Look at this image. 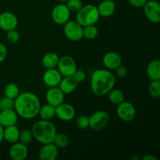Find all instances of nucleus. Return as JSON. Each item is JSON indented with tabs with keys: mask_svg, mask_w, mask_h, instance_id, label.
Returning a JSON list of instances; mask_svg holds the SVG:
<instances>
[{
	"mask_svg": "<svg viewBox=\"0 0 160 160\" xmlns=\"http://www.w3.org/2000/svg\"><path fill=\"white\" fill-rule=\"evenodd\" d=\"M6 39L10 43H17L20 40V34L16 29L11 30L6 33Z\"/></svg>",
	"mask_w": 160,
	"mask_h": 160,
	"instance_id": "72a5a7b5",
	"label": "nucleus"
},
{
	"mask_svg": "<svg viewBox=\"0 0 160 160\" xmlns=\"http://www.w3.org/2000/svg\"><path fill=\"white\" fill-rule=\"evenodd\" d=\"M56 109V117L62 121H70L76 116V110L72 105L62 102L59 105Z\"/></svg>",
	"mask_w": 160,
	"mask_h": 160,
	"instance_id": "f8f14e48",
	"label": "nucleus"
},
{
	"mask_svg": "<svg viewBox=\"0 0 160 160\" xmlns=\"http://www.w3.org/2000/svg\"><path fill=\"white\" fill-rule=\"evenodd\" d=\"M72 77H73V79L77 81V83L79 84V83H82L83 81L85 80L86 74L85 72H84V70H78V69H77V70L75 71V73H73V75Z\"/></svg>",
	"mask_w": 160,
	"mask_h": 160,
	"instance_id": "f704fd0d",
	"label": "nucleus"
},
{
	"mask_svg": "<svg viewBox=\"0 0 160 160\" xmlns=\"http://www.w3.org/2000/svg\"><path fill=\"white\" fill-rule=\"evenodd\" d=\"M97 9L100 17L107 18L113 15L117 9V5L112 0H103L97 6Z\"/></svg>",
	"mask_w": 160,
	"mask_h": 160,
	"instance_id": "6ab92c4d",
	"label": "nucleus"
},
{
	"mask_svg": "<svg viewBox=\"0 0 160 160\" xmlns=\"http://www.w3.org/2000/svg\"><path fill=\"white\" fill-rule=\"evenodd\" d=\"M18 26V19L12 12L5 11L0 13V30L7 31L17 29Z\"/></svg>",
	"mask_w": 160,
	"mask_h": 160,
	"instance_id": "9b49d317",
	"label": "nucleus"
},
{
	"mask_svg": "<svg viewBox=\"0 0 160 160\" xmlns=\"http://www.w3.org/2000/svg\"><path fill=\"white\" fill-rule=\"evenodd\" d=\"M70 15L71 12L64 2L55 6L51 12L52 20L57 25L65 24L68 20H70Z\"/></svg>",
	"mask_w": 160,
	"mask_h": 160,
	"instance_id": "0eeeda50",
	"label": "nucleus"
},
{
	"mask_svg": "<svg viewBox=\"0 0 160 160\" xmlns=\"http://www.w3.org/2000/svg\"><path fill=\"white\" fill-rule=\"evenodd\" d=\"M34 139L42 145L53 142L57 131L54 123L50 120H42L35 122L31 128Z\"/></svg>",
	"mask_w": 160,
	"mask_h": 160,
	"instance_id": "7ed1b4c3",
	"label": "nucleus"
},
{
	"mask_svg": "<svg viewBox=\"0 0 160 160\" xmlns=\"http://www.w3.org/2000/svg\"><path fill=\"white\" fill-rule=\"evenodd\" d=\"M5 96L12 99H15L20 94V88L15 83L10 82L6 85L4 88Z\"/></svg>",
	"mask_w": 160,
	"mask_h": 160,
	"instance_id": "a878e982",
	"label": "nucleus"
},
{
	"mask_svg": "<svg viewBox=\"0 0 160 160\" xmlns=\"http://www.w3.org/2000/svg\"><path fill=\"white\" fill-rule=\"evenodd\" d=\"M56 69L62 77H71L77 70V62L70 56H63L59 57Z\"/></svg>",
	"mask_w": 160,
	"mask_h": 160,
	"instance_id": "6e6552de",
	"label": "nucleus"
},
{
	"mask_svg": "<svg viewBox=\"0 0 160 160\" xmlns=\"http://www.w3.org/2000/svg\"><path fill=\"white\" fill-rule=\"evenodd\" d=\"M59 155V148L52 143L42 145L38 152V158L40 160H56Z\"/></svg>",
	"mask_w": 160,
	"mask_h": 160,
	"instance_id": "dca6fc26",
	"label": "nucleus"
},
{
	"mask_svg": "<svg viewBox=\"0 0 160 160\" xmlns=\"http://www.w3.org/2000/svg\"><path fill=\"white\" fill-rule=\"evenodd\" d=\"M64 99H65V95L59 87L49 88L45 94V100L47 103L52 105L54 107H56L64 102Z\"/></svg>",
	"mask_w": 160,
	"mask_h": 160,
	"instance_id": "ddd939ff",
	"label": "nucleus"
},
{
	"mask_svg": "<svg viewBox=\"0 0 160 160\" xmlns=\"http://www.w3.org/2000/svg\"><path fill=\"white\" fill-rule=\"evenodd\" d=\"M98 28L93 25H88L83 28V36L88 40H93L98 36Z\"/></svg>",
	"mask_w": 160,
	"mask_h": 160,
	"instance_id": "cd10ccee",
	"label": "nucleus"
},
{
	"mask_svg": "<svg viewBox=\"0 0 160 160\" xmlns=\"http://www.w3.org/2000/svg\"><path fill=\"white\" fill-rule=\"evenodd\" d=\"M66 5L71 12H78L84 6L81 0H68Z\"/></svg>",
	"mask_w": 160,
	"mask_h": 160,
	"instance_id": "2f4dec72",
	"label": "nucleus"
},
{
	"mask_svg": "<svg viewBox=\"0 0 160 160\" xmlns=\"http://www.w3.org/2000/svg\"><path fill=\"white\" fill-rule=\"evenodd\" d=\"M28 153L29 151L27 145L20 142L12 144L9 151V156L12 160L26 159L28 156Z\"/></svg>",
	"mask_w": 160,
	"mask_h": 160,
	"instance_id": "4468645a",
	"label": "nucleus"
},
{
	"mask_svg": "<svg viewBox=\"0 0 160 160\" xmlns=\"http://www.w3.org/2000/svg\"><path fill=\"white\" fill-rule=\"evenodd\" d=\"M117 78L107 69H98L91 75V89L92 93L98 97L107 95L115 86Z\"/></svg>",
	"mask_w": 160,
	"mask_h": 160,
	"instance_id": "f03ea898",
	"label": "nucleus"
},
{
	"mask_svg": "<svg viewBox=\"0 0 160 160\" xmlns=\"http://www.w3.org/2000/svg\"><path fill=\"white\" fill-rule=\"evenodd\" d=\"M33 139H34V136H33L31 130H23V131L20 132L19 142H21V143L28 145V144H30L32 142Z\"/></svg>",
	"mask_w": 160,
	"mask_h": 160,
	"instance_id": "c756f323",
	"label": "nucleus"
},
{
	"mask_svg": "<svg viewBox=\"0 0 160 160\" xmlns=\"http://www.w3.org/2000/svg\"><path fill=\"white\" fill-rule=\"evenodd\" d=\"M99 18L100 15L97 6L92 4L83 6L76 15V21L83 27L95 24Z\"/></svg>",
	"mask_w": 160,
	"mask_h": 160,
	"instance_id": "20e7f679",
	"label": "nucleus"
},
{
	"mask_svg": "<svg viewBox=\"0 0 160 160\" xmlns=\"http://www.w3.org/2000/svg\"><path fill=\"white\" fill-rule=\"evenodd\" d=\"M59 1H60L61 2H67L68 0H59Z\"/></svg>",
	"mask_w": 160,
	"mask_h": 160,
	"instance_id": "a19ab883",
	"label": "nucleus"
},
{
	"mask_svg": "<svg viewBox=\"0 0 160 160\" xmlns=\"http://www.w3.org/2000/svg\"><path fill=\"white\" fill-rule=\"evenodd\" d=\"M116 71V76H117L120 78H125L128 74V70L127 69L126 67L123 66L121 64L120 66H119L117 69L115 70Z\"/></svg>",
	"mask_w": 160,
	"mask_h": 160,
	"instance_id": "c9c22d12",
	"label": "nucleus"
},
{
	"mask_svg": "<svg viewBox=\"0 0 160 160\" xmlns=\"http://www.w3.org/2000/svg\"><path fill=\"white\" fill-rule=\"evenodd\" d=\"M117 115L122 121H132L136 117V109L132 103L124 100L117 105Z\"/></svg>",
	"mask_w": 160,
	"mask_h": 160,
	"instance_id": "1a4fd4ad",
	"label": "nucleus"
},
{
	"mask_svg": "<svg viewBox=\"0 0 160 160\" xmlns=\"http://www.w3.org/2000/svg\"><path fill=\"white\" fill-rule=\"evenodd\" d=\"M148 93L153 98H158L160 96V80L152 81L148 86Z\"/></svg>",
	"mask_w": 160,
	"mask_h": 160,
	"instance_id": "c85d7f7f",
	"label": "nucleus"
},
{
	"mask_svg": "<svg viewBox=\"0 0 160 160\" xmlns=\"http://www.w3.org/2000/svg\"><path fill=\"white\" fill-rule=\"evenodd\" d=\"M38 116H39L42 120H50L56 116V109L54 106L47 103L44 106H41Z\"/></svg>",
	"mask_w": 160,
	"mask_h": 160,
	"instance_id": "b1692460",
	"label": "nucleus"
},
{
	"mask_svg": "<svg viewBox=\"0 0 160 160\" xmlns=\"http://www.w3.org/2000/svg\"><path fill=\"white\" fill-rule=\"evenodd\" d=\"M38 96L31 92H23L14 99V110L18 117L24 120H31L38 115L41 108Z\"/></svg>",
	"mask_w": 160,
	"mask_h": 160,
	"instance_id": "f257e3e1",
	"label": "nucleus"
},
{
	"mask_svg": "<svg viewBox=\"0 0 160 160\" xmlns=\"http://www.w3.org/2000/svg\"><path fill=\"white\" fill-rule=\"evenodd\" d=\"M83 28L76 20H68L63 25V34L68 40L78 42L84 38Z\"/></svg>",
	"mask_w": 160,
	"mask_h": 160,
	"instance_id": "39448f33",
	"label": "nucleus"
},
{
	"mask_svg": "<svg viewBox=\"0 0 160 160\" xmlns=\"http://www.w3.org/2000/svg\"><path fill=\"white\" fill-rule=\"evenodd\" d=\"M18 115L14 109L0 111V125L3 128L17 124Z\"/></svg>",
	"mask_w": 160,
	"mask_h": 160,
	"instance_id": "a211bd4d",
	"label": "nucleus"
},
{
	"mask_svg": "<svg viewBox=\"0 0 160 160\" xmlns=\"http://www.w3.org/2000/svg\"><path fill=\"white\" fill-rule=\"evenodd\" d=\"M76 124L80 129L84 130L89 128V117L86 115H81L77 118Z\"/></svg>",
	"mask_w": 160,
	"mask_h": 160,
	"instance_id": "473e14b6",
	"label": "nucleus"
},
{
	"mask_svg": "<svg viewBox=\"0 0 160 160\" xmlns=\"http://www.w3.org/2000/svg\"><path fill=\"white\" fill-rule=\"evenodd\" d=\"M108 95V98H109V101L112 104L116 105H119L120 103H121L122 102L124 101L125 99V96L123 92H122L121 90L120 89H112L109 93L107 94Z\"/></svg>",
	"mask_w": 160,
	"mask_h": 160,
	"instance_id": "393cba45",
	"label": "nucleus"
},
{
	"mask_svg": "<svg viewBox=\"0 0 160 160\" xmlns=\"http://www.w3.org/2000/svg\"><path fill=\"white\" fill-rule=\"evenodd\" d=\"M3 131H4V128L2 125H0V144L4 141V139H3Z\"/></svg>",
	"mask_w": 160,
	"mask_h": 160,
	"instance_id": "ea45409f",
	"label": "nucleus"
},
{
	"mask_svg": "<svg viewBox=\"0 0 160 160\" xmlns=\"http://www.w3.org/2000/svg\"><path fill=\"white\" fill-rule=\"evenodd\" d=\"M142 160H156V158L152 155H146L142 158Z\"/></svg>",
	"mask_w": 160,
	"mask_h": 160,
	"instance_id": "58836bf2",
	"label": "nucleus"
},
{
	"mask_svg": "<svg viewBox=\"0 0 160 160\" xmlns=\"http://www.w3.org/2000/svg\"><path fill=\"white\" fill-rule=\"evenodd\" d=\"M62 76L56 68L46 69L45 73H43L42 80L47 87L52 88L58 87Z\"/></svg>",
	"mask_w": 160,
	"mask_h": 160,
	"instance_id": "2eb2a0df",
	"label": "nucleus"
},
{
	"mask_svg": "<svg viewBox=\"0 0 160 160\" xmlns=\"http://www.w3.org/2000/svg\"><path fill=\"white\" fill-rule=\"evenodd\" d=\"M69 137L65 133H56L53 140V144L58 148H64L69 145Z\"/></svg>",
	"mask_w": 160,
	"mask_h": 160,
	"instance_id": "bb28decb",
	"label": "nucleus"
},
{
	"mask_svg": "<svg viewBox=\"0 0 160 160\" xmlns=\"http://www.w3.org/2000/svg\"><path fill=\"white\" fill-rule=\"evenodd\" d=\"M110 117L105 110H98L89 116V128L94 131H102L109 123Z\"/></svg>",
	"mask_w": 160,
	"mask_h": 160,
	"instance_id": "423d86ee",
	"label": "nucleus"
},
{
	"mask_svg": "<svg viewBox=\"0 0 160 160\" xmlns=\"http://www.w3.org/2000/svg\"><path fill=\"white\" fill-rule=\"evenodd\" d=\"M59 59V56L57 53L50 52L44 55L42 59V64L45 69L56 68Z\"/></svg>",
	"mask_w": 160,
	"mask_h": 160,
	"instance_id": "5701e85b",
	"label": "nucleus"
},
{
	"mask_svg": "<svg viewBox=\"0 0 160 160\" xmlns=\"http://www.w3.org/2000/svg\"><path fill=\"white\" fill-rule=\"evenodd\" d=\"M14 109V99L3 96L0 98V111Z\"/></svg>",
	"mask_w": 160,
	"mask_h": 160,
	"instance_id": "7c9ffc66",
	"label": "nucleus"
},
{
	"mask_svg": "<svg viewBox=\"0 0 160 160\" xmlns=\"http://www.w3.org/2000/svg\"><path fill=\"white\" fill-rule=\"evenodd\" d=\"M20 130L16 125L9 126L4 128L3 131V139L9 144H13L19 142V136H20Z\"/></svg>",
	"mask_w": 160,
	"mask_h": 160,
	"instance_id": "412c9836",
	"label": "nucleus"
},
{
	"mask_svg": "<svg viewBox=\"0 0 160 160\" xmlns=\"http://www.w3.org/2000/svg\"><path fill=\"white\" fill-rule=\"evenodd\" d=\"M0 158H1V153H0Z\"/></svg>",
	"mask_w": 160,
	"mask_h": 160,
	"instance_id": "79ce46f5",
	"label": "nucleus"
},
{
	"mask_svg": "<svg viewBox=\"0 0 160 160\" xmlns=\"http://www.w3.org/2000/svg\"><path fill=\"white\" fill-rule=\"evenodd\" d=\"M8 54V50L6 45L0 42V63L3 62L6 59Z\"/></svg>",
	"mask_w": 160,
	"mask_h": 160,
	"instance_id": "e433bc0d",
	"label": "nucleus"
},
{
	"mask_svg": "<svg viewBox=\"0 0 160 160\" xmlns=\"http://www.w3.org/2000/svg\"><path fill=\"white\" fill-rule=\"evenodd\" d=\"M102 63L107 70H115L122 64V58L116 52H108L103 56Z\"/></svg>",
	"mask_w": 160,
	"mask_h": 160,
	"instance_id": "f3484780",
	"label": "nucleus"
},
{
	"mask_svg": "<svg viewBox=\"0 0 160 160\" xmlns=\"http://www.w3.org/2000/svg\"><path fill=\"white\" fill-rule=\"evenodd\" d=\"M147 76L151 81L160 80V62L158 59L152 60L146 68Z\"/></svg>",
	"mask_w": 160,
	"mask_h": 160,
	"instance_id": "4be33fe9",
	"label": "nucleus"
},
{
	"mask_svg": "<svg viewBox=\"0 0 160 160\" xmlns=\"http://www.w3.org/2000/svg\"><path fill=\"white\" fill-rule=\"evenodd\" d=\"M131 6L135 8H142L145 6L148 0H128Z\"/></svg>",
	"mask_w": 160,
	"mask_h": 160,
	"instance_id": "4c0bfd02",
	"label": "nucleus"
},
{
	"mask_svg": "<svg viewBox=\"0 0 160 160\" xmlns=\"http://www.w3.org/2000/svg\"><path fill=\"white\" fill-rule=\"evenodd\" d=\"M78 83L73 78V77H63L61 79L58 87L63 92L64 95H70L73 93L77 88Z\"/></svg>",
	"mask_w": 160,
	"mask_h": 160,
	"instance_id": "aec40b11",
	"label": "nucleus"
},
{
	"mask_svg": "<svg viewBox=\"0 0 160 160\" xmlns=\"http://www.w3.org/2000/svg\"><path fill=\"white\" fill-rule=\"evenodd\" d=\"M144 13L146 18L153 23H159L160 21V4L156 0L147 1L143 6Z\"/></svg>",
	"mask_w": 160,
	"mask_h": 160,
	"instance_id": "9d476101",
	"label": "nucleus"
}]
</instances>
